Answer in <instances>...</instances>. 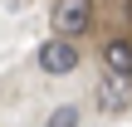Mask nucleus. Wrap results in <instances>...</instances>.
<instances>
[{"mask_svg": "<svg viewBox=\"0 0 132 127\" xmlns=\"http://www.w3.org/2000/svg\"><path fill=\"white\" fill-rule=\"evenodd\" d=\"M54 29H59V39H73V34H83L88 24H93V0H54Z\"/></svg>", "mask_w": 132, "mask_h": 127, "instance_id": "obj_1", "label": "nucleus"}, {"mask_svg": "<svg viewBox=\"0 0 132 127\" xmlns=\"http://www.w3.org/2000/svg\"><path fill=\"white\" fill-rule=\"evenodd\" d=\"M44 127H78V108H73V103H64V108H54Z\"/></svg>", "mask_w": 132, "mask_h": 127, "instance_id": "obj_5", "label": "nucleus"}, {"mask_svg": "<svg viewBox=\"0 0 132 127\" xmlns=\"http://www.w3.org/2000/svg\"><path fill=\"white\" fill-rule=\"evenodd\" d=\"M98 98H103V108H108V113H113V108H127V103H132V93L122 88V83H113V73L103 78V88H98Z\"/></svg>", "mask_w": 132, "mask_h": 127, "instance_id": "obj_4", "label": "nucleus"}, {"mask_svg": "<svg viewBox=\"0 0 132 127\" xmlns=\"http://www.w3.org/2000/svg\"><path fill=\"white\" fill-rule=\"evenodd\" d=\"M39 69L54 73V78H59V73H73V69H78V49H73V39H59V34L44 39V44H39Z\"/></svg>", "mask_w": 132, "mask_h": 127, "instance_id": "obj_2", "label": "nucleus"}, {"mask_svg": "<svg viewBox=\"0 0 132 127\" xmlns=\"http://www.w3.org/2000/svg\"><path fill=\"white\" fill-rule=\"evenodd\" d=\"M103 64H108V73L127 78L132 73V44L127 39H108V44H103Z\"/></svg>", "mask_w": 132, "mask_h": 127, "instance_id": "obj_3", "label": "nucleus"}]
</instances>
